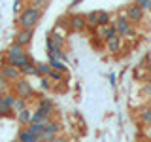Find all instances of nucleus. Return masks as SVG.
<instances>
[{
  "label": "nucleus",
  "mask_w": 151,
  "mask_h": 142,
  "mask_svg": "<svg viewBox=\"0 0 151 142\" xmlns=\"http://www.w3.org/2000/svg\"><path fill=\"white\" fill-rule=\"evenodd\" d=\"M42 15H44L42 9H38L34 6H27V8L21 9V13H19L17 25H19V28H36V25L40 23Z\"/></svg>",
  "instance_id": "f257e3e1"
},
{
  "label": "nucleus",
  "mask_w": 151,
  "mask_h": 142,
  "mask_svg": "<svg viewBox=\"0 0 151 142\" xmlns=\"http://www.w3.org/2000/svg\"><path fill=\"white\" fill-rule=\"evenodd\" d=\"M111 25L115 27L117 34H119L121 38H132V36L136 34L134 25H132V23L129 21V17H127V13H125V12H121L117 19H113V21H111Z\"/></svg>",
  "instance_id": "f03ea898"
},
{
  "label": "nucleus",
  "mask_w": 151,
  "mask_h": 142,
  "mask_svg": "<svg viewBox=\"0 0 151 142\" xmlns=\"http://www.w3.org/2000/svg\"><path fill=\"white\" fill-rule=\"evenodd\" d=\"M13 93L17 95V97H23V99H30L32 95H34V87L30 85V82H27L25 78L17 80V82H13Z\"/></svg>",
  "instance_id": "7ed1b4c3"
},
{
  "label": "nucleus",
  "mask_w": 151,
  "mask_h": 142,
  "mask_svg": "<svg viewBox=\"0 0 151 142\" xmlns=\"http://www.w3.org/2000/svg\"><path fill=\"white\" fill-rule=\"evenodd\" d=\"M125 13H127V17H129V21L132 23V25H140L142 21H144V13H145V9L144 8H140L138 4H129L125 9Z\"/></svg>",
  "instance_id": "20e7f679"
},
{
  "label": "nucleus",
  "mask_w": 151,
  "mask_h": 142,
  "mask_svg": "<svg viewBox=\"0 0 151 142\" xmlns=\"http://www.w3.org/2000/svg\"><path fill=\"white\" fill-rule=\"evenodd\" d=\"M32 38H34V28H19L15 38H13V44L21 47H28L32 44Z\"/></svg>",
  "instance_id": "39448f33"
},
{
  "label": "nucleus",
  "mask_w": 151,
  "mask_h": 142,
  "mask_svg": "<svg viewBox=\"0 0 151 142\" xmlns=\"http://www.w3.org/2000/svg\"><path fill=\"white\" fill-rule=\"evenodd\" d=\"M53 110H55V104L49 97H40L38 99V106H36V114L40 116H47V117H53Z\"/></svg>",
  "instance_id": "423d86ee"
},
{
  "label": "nucleus",
  "mask_w": 151,
  "mask_h": 142,
  "mask_svg": "<svg viewBox=\"0 0 151 142\" xmlns=\"http://www.w3.org/2000/svg\"><path fill=\"white\" fill-rule=\"evenodd\" d=\"M85 28H87L85 13H74V15H70V30L72 32H83Z\"/></svg>",
  "instance_id": "0eeeda50"
},
{
  "label": "nucleus",
  "mask_w": 151,
  "mask_h": 142,
  "mask_svg": "<svg viewBox=\"0 0 151 142\" xmlns=\"http://www.w3.org/2000/svg\"><path fill=\"white\" fill-rule=\"evenodd\" d=\"M94 34H96L98 40H110V38L113 36H117V30H115V27L113 25H98L96 28H94Z\"/></svg>",
  "instance_id": "6e6552de"
},
{
  "label": "nucleus",
  "mask_w": 151,
  "mask_h": 142,
  "mask_svg": "<svg viewBox=\"0 0 151 142\" xmlns=\"http://www.w3.org/2000/svg\"><path fill=\"white\" fill-rule=\"evenodd\" d=\"M0 74L4 76V78L8 80V82H17V80H21V70L15 68V66H12V64H2L0 66Z\"/></svg>",
  "instance_id": "1a4fd4ad"
},
{
  "label": "nucleus",
  "mask_w": 151,
  "mask_h": 142,
  "mask_svg": "<svg viewBox=\"0 0 151 142\" xmlns=\"http://www.w3.org/2000/svg\"><path fill=\"white\" fill-rule=\"evenodd\" d=\"M6 63H8V64H12V66H15V68H19V70H23L25 66L32 64L34 61L28 57V53H25V55H21V57H15V59H6Z\"/></svg>",
  "instance_id": "9d476101"
},
{
  "label": "nucleus",
  "mask_w": 151,
  "mask_h": 142,
  "mask_svg": "<svg viewBox=\"0 0 151 142\" xmlns=\"http://www.w3.org/2000/svg\"><path fill=\"white\" fill-rule=\"evenodd\" d=\"M121 47H123V38L117 34V36H113V38H110V40H106V49L110 51V53H119L121 51Z\"/></svg>",
  "instance_id": "9b49d317"
},
{
  "label": "nucleus",
  "mask_w": 151,
  "mask_h": 142,
  "mask_svg": "<svg viewBox=\"0 0 151 142\" xmlns=\"http://www.w3.org/2000/svg\"><path fill=\"white\" fill-rule=\"evenodd\" d=\"M85 21H87V27H89V30H91V32H94V28L98 27V12H96V9H93V12L85 13Z\"/></svg>",
  "instance_id": "f8f14e48"
},
{
  "label": "nucleus",
  "mask_w": 151,
  "mask_h": 142,
  "mask_svg": "<svg viewBox=\"0 0 151 142\" xmlns=\"http://www.w3.org/2000/svg\"><path fill=\"white\" fill-rule=\"evenodd\" d=\"M27 51H25V47H21V46H17V44H12L8 47V51H6V59H15V57H21V55H25Z\"/></svg>",
  "instance_id": "ddd939ff"
},
{
  "label": "nucleus",
  "mask_w": 151,
  "mask_h": 142,
  "mask_svg": "<svg viewBox=\"0 0 151 142\" xmlns=\"http://www.w3.org/2000/svg\"><path fill=\"white\" fill-rule=\"evenodd\" d=\"M53 121V117H47V116H40V114H36V112H32V117H30V123H36V125H49V123ZM28 123V125H30Z\"/></svg>",
  "instance_id": "4468645a"
},
{
  "label": "nucleus",
  "mask_w": 151,
  "mask_h": 142,
  "mask_svg": "<svg viewBox=\"0 0 151 142\" xmlns=\"http://www.w3.org/2000/svg\"><path fill=\"white\" fill-rule=\"evenodd\" d=\"M15 117L21 125H28V123H30V117H32V110L30 108H25V110H21L19 114H15Z\"/></svg>",
  "instance_id": "2eb2a0df"
},
{
  "label": "nucleus",
  "mask_w": 151,
  "mask_h": 142,
  "mask_svg": "<svg viewBox=\"0 0 151 142\" xmlns=\"http://www.w3.org/2000/svg\"><path fill=\"white\" fill-rule=\"evenodd\" d=\"M51 70L53 68L49 66V63H36V76H40V78H47Z\"/></svg>",
  "instance_id": "dca6fc26"
},
{
  "label": "nucleus",
  "mask_w": 151,
  "mask_h": 142,
  "mask_svg": "<svg viewBox=\"0 0 151 142\" xmlns=\"http://www.w3.org/2000/svg\"><path fill=\"white\" fill-rule=\"evenodd\" d=\"M17 140H19V142H38V136L32 135L28 129H23V131H19Z\"/></svg>",
  "instance_id": "f3484780"
},
{
  "label": "nucleus",
  "mask_w": 151,
  "mask_h": 142,
  "mask_svg": "<svg viewBox=\"0 0 151 142\" xmlns=\"http://www.w3.org/2000/svg\"><path fill=\"white\" fill-rule=\"evenodd\" d=\"M49 66H51L53 70H59V72H63V74H66V70H68L66 63H63V61H59V59H53V57H49Z\"/></svg>",
  "instance_id": "a211bd4d"
},
{
  "label": "nucleus",
  "mask_w": 151,
  "mask_h": 142,
  "mask_svg": "<svg viewBox=\"0 0 151 142\" xmlns=\"http://www.w3.org/2000/svg\"><path fill=\"white\" fill-rule=\"evenodd\" d=\"M27 104H28V101H27V99H23V97H17V99H15V102H13V108H12V110H13V114H19L21 110H25V108H28Z\"/></svg>",
  "instance_id": "6ab92c4d"
},
{
  "label": "nucleus",
  "mask_w": 151,
  "mask_h": 142,
  "mask_svg": "<svg viewBox=\"0 0 151 142\" xmlns=\"http://www.w3.org/2000/svg\"><path fill=\"white\" fill-rule=\"evenodd\" d=\"M98 25H111L110 12H106V9H100V12H98Z\"/></svg>",
  "instance_id": "aec40b11"
},
{
  "label": "nucleus",
  "mask_w": 151,
  "mask_h": 142,
  "mask_svg": "<svg viewBox=\"0 0 151 142\" xmlns=\"http://www.w3.org/2000/svg\"><path fill=\"white\" fill-rule=\"evenodd\" d=\"M45 131H47V133H51L53 136H59V133H60V123L53 120V121L49 123V125H45Z\"/></svg>",
  "instance_id": "412c9836"
},
{
  "label": "nucleus",
  "mask_w": 151,
  "mask_h": 142,
  "mask_svg": "<svg viewBox=\"0 0 151 142\" xmlns=\"http://www.w3.org/2000/svg\"><path fill=\"white\" fill-rule=\"evenodd\" d=\"M47 36L53 40V44H55V46H59V47H63V46H64V34H59L57 30H53L51 34H47Z\"/></svg>",
  "instance_id": "4be33fe9"
},
{
  "label": "nucleus",
  "mask_w": 151,
  "mask_h": 142,
  "mask_svg": "<svg viewBox=\"0 0 151 142\" xmlns=\"http://www.w3.org/2000/svg\"><path fill=\"white\" fill-rule=\"evenodd\" d=\"M140 120H142V123H145V125H151V106H145L144 110L140 112Z\"/></svg>",
  "instance_id": "5701e85b"
},
{
  "label": "nucleus",
  "mask_w": 151,
  "mask_h": 142,
  "mask_svg": "<svg viewBox=\"0 0 151 142\" xmlns=\"http://www.w3.org/2000/svg\"><path fill=\"white\" fill-rule=\"evenodd\" d=\"M47 78H49L53 83H63V82H64V74H63V72H59V70H51Z\"/></svg>",
  "instance_id": "b1692460"
},
{
  "label": "nucleus",
  "mask_w": 151,
  "mask_h": 142,
  "mask_svg": "<svg viewBox=\"0 0 151 142\" xmlns=\"http://www.w3.org/2000/svg\"><path fill=\"white\" fill-rule=\"evenodd\" d=\"M12 116H15V114H13V110H12V108H8L6 104H4L2 97H0V117H12Z\"/></svg>",
  "instance_id": "393cba45"
},
{
  "label": "nucleus",
  "mask_w": 151,
  "mask_h": 142,
  "mask_svg": "<svg viewBox=\"0 0 151 142\" xmlns=\"http://www.w3.org/2000/svg\"><path fill=\"white\" fill-rule=\"evenodd\" d=\"M8 91H9V83H8V80L0 74V97H4Z\"/></svg>",
  "instance_id": "a878e982"
},
{
  "label": "nucleus",
  "mask_w": 151,
  "mask_h": 142,
  "mask_svg": "<svg viewBox=\"0 0 151 142\" xmlns=\"http://www.w3.org/2000/svg\"><path fill=\"white\" fill-rule=\"evenodd\" d=\"M27 129H28V131H30V133H32V135H36V136H40V135H42V133H44V129H45V127H44V125H36V123H30V125H28V127H27Z\"/></svg>",
  "instance_id": "bb28decb"
},
{
  "label": "nucleus",
  "mask_w": 151,
  "mask_h": 142,
  "mask_svg": "<svg viewBox=\"0 0 151 142\" xmlns=\"http://www.w3.org/2000/svg\"><path fill=\"white\" fill-rule=\"evenodd\" d=\"M30 6H34V8H38V9H42V12H44V9L49 6V0H32Z\"/></svg>",
  "instance_id": "cd10ccee"
},
{
  "label": "nucleus",
  "mask_w": 151,
  "mask_h": 142,
  "mask_svg": "<svg viewBox=\"0 0 151 142\" xmlns=\"http://www.w3.org/2000/svg\"><path fill=\"white\" fill-rule=\"evenodd\" d=\"M21 74H23V76H36V64L32 63V64L25 66V68L21 70Z\"/></svg>",
  "instance_id": "c85d7f7f"
},
{
  "label": "nucleus",
  "mask_w": 151,
  "mask_h": 142,
  "mask_svg": "<svg viewBox=\"0 0 151 142\" xmlns=\"http://www.w3.org/2000/svg\"><path fill=\"white\" fill-rule=\"evenodd\" d=\"M40 87L45 89V91H49V89L53 87V82H51L49 78H42V80H40Z\"/></svg>",
  "instance_id": "c756f323"
},
{
  "label": "nucleus",
  "mask_w": 151,
  "mask_h": 142,
  "mask_svg": "<svg viewBox=\"0 0 151 142\" xmlns=\"http://www.w3.org/2000/svg\"><path fill=\"white\" fill-rule=\"evenodd\" d=\"M21 9H23L21 0H13V13H15V15H19V13H21Z\"/></svg>",
  "instance_id": "7c9ffc66"
},
{
  "label": "nucleus",
  "mask_w": 151,
  "mask_h": 142,
  "mask_svg": "<svg viewBox=\"0 0 151 142\" xmlns=\"http://www.w3.org/2000/svg\"><path fill=\"white\" fill-rule=\"evenodd\" d=\"M144 95H145V97H149V99H151V82L144 85Z\"/></svg>",
  "instance_id": "2f4dec72"
},
{
  "label": "nucleus",
  "mask_w": 151,
  "mask_h": 142,
  "mask_svg": "<svg viewBox=\"0 0 151 142\" xmlns=\"http://www.w3.org/2000/svg\"><path fill=\"white\" fill-rule=\"evenodd\" d=\"M147 2H149V0H134V4H138V6L144 8V9H145V6H147Z\"/></svg>",
  "instance_id": "473e14b6"
},
{
  "label": "nucleus",
  "mask_w": 151,
  "mask_h": 142,
  "mask_svg": "<svg viewBox=\"0 0 151 142\" xmlns=\"http://www.w3.org/2000/svg\"><path fill=\"white\" fill-rule=\"evenodd\" d=\"M145 138L151 142V125H147V129H145Z\"/></svg>",
  "instance_id": "72a5a7b5"
},
{
  "label": "nucleus",
  "mask_w": 151,
  "mask_h": 142,
  "mask_svg": "<svg viewBox=\"0 0 151 142\" xmlns=\"http://www.w3.org/2000/svg\"><path fill=\"white\" fill-rule=\"evenodd\" d=\"M53 142H68V140H66L64 136H55V138H53Z\"/></svg>",
  "instance_id": "f704fd0d"
},
{
  "label": "nucleus",
  "mask_w": 151,
  "mask_h": 142,
  "mask_svg": "<svg viewBox=\"0 0 151 142\" xmlns=\"http://www.w3.org/2000/svg\"><path fill=\"white\" fill-rule=\"evenodd\" d=\"M110 83L115 85V74H110Z\"/></svg>",
  "instance_id": "c9c22d12"
},
{
  "label": "nucleus",
  "mask_w": 151,
  "mask_h": 142,
  "mask_svg": "<svg viewBox=\"0 0 151 142\" xmlns=\"http://www.w3.org/2000/svg\"><path fill=\"white\" fill-rule=\"evenodd\" d=\"M145 12H149V13H151V0L147 2V6H145Z\"/></svg>",
  "instance_id": "e433bc0d"
},
{
  "label": "nucleus",
  "mask_w": 151,
  "mask_h": 142,
  "mask_svg": "<svg viewBox=\"0 0 151 142\" xmlns=\"http://www.w3.org/2000/svg\"><path fill=\"white\" fill-rule=\"evenodd\" d=\"M145 68H147V72H149V76H151V61L147 63V66H145Z\"/></svg>",
  "instance_id": "4c0bfd02"
},
{
  "label": "nucleus",
  "mask_w": 151,
  "mask_h": 142,
  "mask_svg": "<svg viewBox=\"0 0 151 142\" xmlns=\"http://www.w3.org/2000/svg\"><path fill=\"white\" fill-rule=\"evenodd\" d=\"M149 106H151V99H149Z\"/></svg>",
  "instance_id": "58836bf2"
},
{
  "label": "nucleus",
  "mask_w": 151,
  "mask_h": 142,
  "mask_svg": "<svg viewBox=\"0 0 151 142\" xmlns=\"http://www.w3.org/2000/svg\"><path fill=\"white\" fill-rule=\"evenodd\" d=\"M15 142H19V140H15Z\"/></svg>",
  "instance_id": "ea45409f"
},
{
  "label": "nucleus",
  "mask_w": 151,
  "mask_h": 142,
  "mask_svg": "<svg viewBox=\"0 0 151 142\" xmlns=\"http://www.w3.org/2000/svg\"><path fill=\"white\" fill-rule=\"evenodd\" d=\"M30 2H32V0H30Z\"/></svg>",
  "instance_id": "a19ab883"
}]
</instances>
